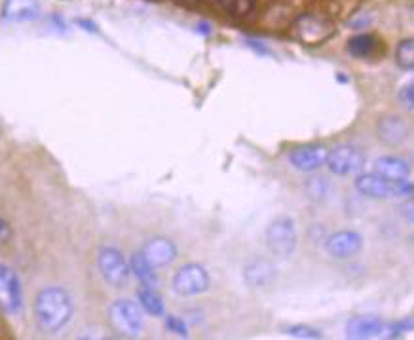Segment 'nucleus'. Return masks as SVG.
<instances>
[{"mask_svg":"<svg viewBox=\"0 0 414 340\" xmlns=\"http://www.w3.org/2000/svg\"><path fill=\"white\" fill-rule=\"evenodd\" d=\"M285 333L293 339H304V340H316L324 339V333L314 327H308V325H291L285 329Z\"/></svg>","mask_w":414,"mask_h":340,"instance_id":"23","label":"nucleus"},{"mask_svg":"<svg viewBox=\"0 0 414 340\" xmlns=\"http://www.w3.org/2000/svg\"><path fill=\"white\" fill-rule=\"evenodd\" d=\"M11 238V228L10 225L4 221V219H0V245L8 244Z\"/></svg>","mask_w":414,"mask_h":340,"instance_id":"29","label":"nucleus"},{"mask_svg":"<svg viewBox=\"0 0 414 340\" xmlns=\"http://www.w3.org/2000/svg\"><path fill=\"white\" fill-rule=\"evenodd\" d=\"M21 284L11 268L0 264V310L6 314H17L21 310Z\"/></svg>","mask_w":414,"mask_h":340,"instance_id":"8","label":"nucleus"},{"mask_svg":"<svg viewBox=\"0 0 414 340\" xmlns=\"http://www.w3.org/2000/svg\"><path fill=\"white\" fill-rule=\"evenodd\" d=\"M399 213L403 215L405 221L414 225V202H405V204L399 207Z\"/></svg>","mask_w":414,"mask_h":340,"instance_id":"28","label":"nucleus"},{"mask_svg":"<svg viewBox=\"0 0 414 340\" xmlns=\"http://www.w3.org/2000/svg\"><path fill=\"white\" fill-rule=\"evenodd\" d=\"M373 171L378 175L386 177L390 181H405L410 175L409 164L403 158H398V156H381L378 160H375Z\"/></svg>","mask_w":414,"mask_h":340,"instance_id":"17","label":"nucleus"},{"mask_svg":"<svg viewBox=\"0 0 414 340\" xmlns=\"http://www.w3.org/2000/svg\"><path fill=\"white\" fill-rule=\"evenodd\" d=\"M365 156L352 145H338L327 156V168L335 175H353L363 170Z\"/></svg>","mask_w":414,"mask_h":340,"instance_id":"7","label":"nucleus"},{"mask_svg":"<svg viewBox=\"0 0 414 340\" xmlns=\"http://www.w3.org/2000/svg\"><path fill=\"white\" fill-rule=\"evenodd\" d=\"M384 329V321L375 316H358L352 318L346 325L348 339H373V336L381 335Z\"/></svg>","mask_w":414,"mask_h":340,"instance_id":"16","label":"nucleus"},{"mask_svg":"<svg viewBox=\"0 0 414 340\" xmlns=\"http://www.w3.org/2000/svg\"><path fill=\"white\" fill-rule=\"evenodd\" d=\"M209 289V274L200 264H185L173 276V291L177 295L194 297Z\"/></svg>","mask_w":414,"mask_h":340,"instance_id":"5","label":"nucleus"},{"mask_svg":"<svg viewBox=\"0 0 414 340\" xmlns=\"http://www.w3.org/2000/svg\"><path fill=\"white\" fill-rule=\"evenodd\" d=\"M38 16V0H4L2 4V17L6 21H34Z\"/></svg>","mask_w":414,"mask_h":340,"instance_id":"15","label":"nucleus"},{"mask_svg":"<svg viewBox=\"0 0 414 340\" xmlns=\"http://www.w3.org/2000/svg\"><path fill=\"white\" fill-rule=\"evenodd\" d=\"M108 318L114 329L124 335L135 336L143 329V312L135 302L131 301H116L108 310Z\"/></svg>","mask_w":414,"mask_h":340,"instance_id":"6","label":"nucleus"},{"mask_svg":"<svg viewBox=\"0 0 414 340\" xmlns=\"http://www.w3.org/2000/svg\"><path fill=\"white\" fill-rule=\"evenodd\" d=\"M130 270L135 274V278L139 279L143 285L154 287V284H156V272H154V267L145 259V255H143L141 251L131 257Z\"/></svg>","mask_w":414,"mask_h":340,"instance_id":"18","label":"nucleus"},{"mask_svg":"<svg viewBox=\"0 0 414 340\" xmlns=\"http://www.w3.org/2000/svg\"><path fill=\"white\" fill-rule=\"evenodd\" d=\"M306 188H308V192L312 194L314 198H318V196H325V190H327V182H325V179H312Z\"/></svg>","mask_w":414,"mask_h":340,"instance_id":"27","label":"nucleus"},{"mask_svg":"<svg viewBox=\"0 0 414 340\" xmlns=\"http://www.w3.org/2000/svg\"><path fill=\"white\" fill-rule=\"evenodd\" d=\"M363 247V238L353 230H341V232L331 234L325 242V249L335 259H348V257L358 255Z\"/></svg>","mask_w":414,"mask_h":340,"instance_id":"10","label":"nucleus"},{"mask_svg":"<svg viewBox=\"0 0 414 340\" xmlns=\"http://www.w3.org/2000/svg\"><path fill=\"white\" fill-rule=\"evenodd\" d=\"M291 33L299 42L304 46H319L325 44L327 40L335 34V25L316 14H304V16L296 17Z\"/></svg>","mask_w":414,"mask_h":340,"instance_id":"3","label":"nucleus"},{"mask_svg":"<svg viewBox=\"0 0 414 340\" xmlns=\"http://www.w3.org/2000/svg\"><path fill=\"white\" fill-rule=\"evenodd\" d=\"M139 302H141V306L147 310L150 316H164V301H162V297L152 289V287H143L139 291Z\"/></svg>","mask_w":414,"mask_h":340,"instance_id":"20","label":"nucleus"},{"mask_svg":"<svg viewBox=\"0 0 414 340\" xmlns=\"http://www.w3.org/2000/svg\"><path fill=\"white\" fill-rule=\"evenodd\" d=\"M395 61L405 71H414V38L399 42L398 50H395Z\"/></svg>","mask_w":414,"mask_h":340,"instance_id":"22","label":"nucleus"},{"mask_svg":"<svg viewBox=\"0 0 414 340\" xmlns=\"http://www.w3.org/2000/svg\"><path fill=\"white\" fill-rule=\"evenodd\" d=\"M356 188L363 196H369V198L375 200L398 198V196L414 194V185L409 179H405V181H390V179L378 175L375 171L359 175L358 181H356Z\"/></svg>","mask_w":414,"mask_h":340,"instance_id":"2","label":"nucleus"},{"mask_svg":"<svg viewBox=\"0 0 414 340\" xmlns=\"http://www.w3.org/2000/svg\"><path fill=\"white\" fill-rule=\"evenodd\" d=\"M141 253L154 268H160V267H167L170 262H173V259L177 257V247L171 239L154 238L145 244Z\"/></svg>","mask_w":414,"mask_h":340,"instance_id":"14","label":"nucleus"},{"mask_svg":"<svg viewBox=\"0 0 414 340\" xmlns=\"http://www.w3.org/2000/svg\"><path fill=\"white\" fill-rule=\"evenodd\" d=\"M378 48V42L373 34H356L353 38L348 40V53L353 57H371Z\"/></svg>","mask_w":414,"mask_h":340,"instance_id":"19","label":"nucleus"},{"mask_svg":"<svg viewBox=\"0 0 414 340\" xmlns=\"http://www.w3.org/2000/svg\"><path fill=\"white\" fill-rule=\"evenodd\" d=\"M409 331H414V318H405L401 321H395V324L384 325L382 333H386V336H390V339H398Z\"/></svg>","mask_w":414,"mask_h":340,"instance_id":"24","label":"nucleus"},{"mask_svg":"<svg viewBox=\"0 0 414 340\" xmlns=\"http://www.w3.org/2000/svg\"><path fill=\"white\" fill-rule=\"evenodd\" d=\"M376 133H378V139L384 145L398 147L409 137L410 128L407 124V120L398 116V114H388V116H382L378 125H376Z\"/></svg>","mask_w":414,"mask_h":340,"instance_id":"11","label":"nucleus"},{"mask_svg":"<svg viewBox=\"0 0 414 340\" xmlns=\"http://www.w3.org/2000/svg\"><path fill=\"white\" fill-rule=\"evenodd\" d=\"M327 148L319 145H308V147H299L289 154V160L293 168L299 171H316L321 165L327 164Z\"/></svg>","mask_w":414,"mask_h":340,"instance_id":"12","label":"nucleus"},{"mask_svg":"<svg viewBox=\"0 0 414 340\" xmlns=\"http://www.w3.org/2000/svg\"><path fill=\"white\" fill-rule=\"evenodd\" d=\"M165 327H167L171 333H175V335H179V336L188 335L187 324H185L181 318H175V316H167V318H165Z\"/></svg>","mask_w":414,"mask_h":340,"instance_id":"25","label":"nucleus"},{"mask_svg":"<svg viewBox=\"0 0 414 340\" xmlns=\"http://www.w3.org/2000/svg\"><path fill=\"white\" fill-rule=\"evenodd\" d=\"M97 264H99L103 278L114 285L124 284L128 276H130V264L124 259V255L114 247H105V249L99 251Z\"/></svg>","mask_w":414,"mask_h":340,"instance_id":"9","label":"nucleus"},{"mask_svg":"<svg viewBox=\"0 0 414 340\" xmlns=\"http://www.w3.org/2000/svg\"><path fill=\"white\" fill-rule=\"evenodd\" d=\"M34 316L42 329L59 331L68 324L73 316V301L67 291L59 287H48L40 291L34 302Z\"/></svg>","mask_w":414,"mask_h":340,"instance_id":"1","label":"nucleus"},{"mask_svg":"<svg viewBox=\"0 0 414 340\" xmlns=\"http://www.w3.org/2000/svg\"><path fill=\"white\" fill-rule=\"evenodd\" d=\"M399 99L407 108H414V80H410L409 84L403 86V90L399 93Z\"/></svg>","mask_w":414,"mask_h":340,"instance_id":"26","label":"nucleus"},{"mask_svg":"<svg viewBox=\"0 0 414 340\" xmlns=\"http://www.w3.org/2000/svg\"><path fill=\"white\" fill-rule=\"evenodd\" d=\"M278 276V270L272 262L266 259H253L245 264L244 278L245 284L253 287V289H262L274 284V279Z\"/></svg>","mask_w":414,"mask_h":340,"instance_id":"13","label":"nucleus"},{"mask_svg":"<svg viewBox=\"0 0 414 340\" xmlns=\"http://www.w3.org/2000/svg\"><path fill=\"white\" fill-rule=\"evenodd\" d=\"M219 4L228 16L245 17L255 10L257 0H219Z\"/></svg>","mask_w":414,"mask_h":340,"instance_id":"21","label":"nucleus"},{"mask_svg":"<svg viewBox=\"0 0 414 340\" xmlns=\"http://www.w3.org/2000/svg\"><path fill=\"white\" fill-rule=\"evenodd\" d=\"M266 245L270 253L279 259L293 255L296 247V228L291 217H278L266 228Z\"/></svg>","mask_w":414,"mask_h":340,"instance_id":"4","label":"nucleus"}]
</instances>
